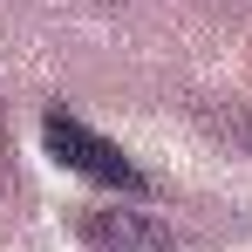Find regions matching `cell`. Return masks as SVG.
Segmentation results:
<instances>
[{
    "label": "cell",
    "mask_w": 252,
    "mask_h": 252,
    "mask_svg": "<svg viewBox=\"0 0 252 252\" xmlns=\"http://www.w3.org/2000/svg\"><path fill=\"white\" fill-rule=\"evenodd\" d=\"M82 225H89V246L95 252H170L143 218H109L102 211V218H82Z\"/></svg>",
    "instance_id": "7a4b0ae2"
},
{
    "label": "cell",
    "mask_w": 252,
    "mask_h": 252,
    "mask_svg": "<svg viewBox=\"0 0 252 252\" xmlns=\"http://www.w3.org/2000/svg\"><path fill=\"white\" fill-rule=\"evenodd\" d=\"M41 143H48V157L62 170H75V177H95V184H109V191H143V170L129 164L109 136H95L89 123H75L68 109H48Z\"/></svg>",
    "instance_id": "6da1fadb"
},
{
    "label": "cell",
    "mask_w": 252,
    "mask_h": 252,
    "mask_svg": "<svg viewBox=\"0 0 252 252\" xmlns=\"http://www.w3.org/2000/svg\"><path fill=\"white\" fill-rule=\"evenodd\" d=\"M239 136H246V143H252V109H246V116H239Z\"/></svg>",
    "instance_id": "3957f363"
}]
</instances>
